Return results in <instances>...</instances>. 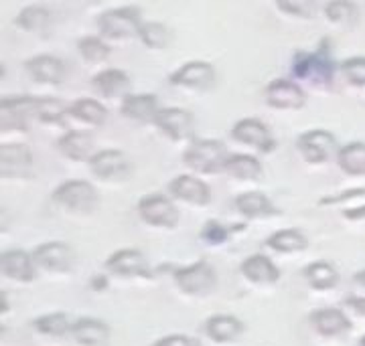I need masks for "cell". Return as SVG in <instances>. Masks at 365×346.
<instances>
[{
    "label": "cell",
    "mask_w": 365,
    "mask_h": 346,
    "mask_svg": "<svg viewBox=\"0 0 365 346\" xmlns=\"http://www.w3.org/2000/svg\"><path fill=\"white\" fill-rule=\"evenodd\" d=\"M232 154H227L225 146L220 140L199 138L187 146L182 154V164L201 177H211L225 170V164Z\"/></svg>",
    "instance_id": "1"
},
{
    "label": "cell",
    "mask_w": 365,
    "mask_h": 346,
    "mask_svg": "<svg viewBox=\"0 0 365 346\" xmlns=\"http://www.w3.org/2000/svg\"><path fill=\"white\" fill-rule=\"evenodd\" d=\"M39 98H4L0 102V134L2 140H13L16 136H25L33 120H37Z\"/></svg>",
    "instance_id": "2"
},
{
    "label": "cell",
    "mask_w": 365,
    "mask_h": 346,
    "mask_svg": "<svg viewBox=\"0 0 365 346\" xmlns=\"http://www.w3.org/2000/svg\"><path fill=\"white\" fill-rule=\"evenodd\" d=\"M143 25L138 9L132 6L106 11L98 19L100 38L106 43H128L132 38H138Z\"/></svg>",
    "instance_id": "3"
},
{
    "label": "cell",
    "mask_w": 365,
    "mask_h": 346,
    "mask_svg": "<svg viewBox=\"0 0 365 346\" xmlns=\"http://www.w3.org/2000/svg\"><path fill=\"white\" fill-rule=\"evenodd\" d=\"M333 59L323 45L314 53H297L292 59V73L317 90H325L333 81Z\"/></svg>",
    "instance_id": "4"
},
{
    "label": "cell",
    "mask_w": 365,
    "mask_h": 346,
    "mask_svg": "<svg viewBox=\"0 0 365 346\" xmlns=\"http://www.w3.org/2000/svg\"><path fill=\"white\" fill-rule=\"evenodd\" d=\"M51 201L69 215H90L98 205V191L86 180H67L53 191Z\"/></svg>",
    "instance_id": "5"
},
{
    "label": "cell",
    "mask_w": 365,
    "mask_h": 346,
    "mask_svg": "<svg viewBox=\"0 0 365 346\" xmlns=\"http://www.w3.org/2000/svg\"><path fill=\"white\" fill-rule=\"evenodd\" d=\"M179 294L185 298H207L217 290V276L215 269L207 261H197L187 268H181L173 276Z\"/></svg>",
    "instance_id": "6"
},
{
    "label": "cell",
    "mask_w": 365,
    "mask_h": 346,
    "mask_svg": "<svg viewBox=\"0 0 365 346\" xmlns=\"http://www.w3.org/2000/svg\"><path fill=\"white\" fill-rule=\"evenodd\" d=\"M138 217L153 229L170 231L179 225V211L165 194H146L138 201Z\"/></svg>",
    "instance_id": "7"
},
{
    "label": "cell",
    "mask_w": 365,
    "mask_h": 346,
    "mask_svg": "<svg viewBox=\"0 0 365 346\" xmlns=\"http://www.w3.org/2000/svg\"><path fill=\"white\" fill-rule=\"evenodd\" d=\"M169 83L179 90H189L195 93H205L211 91L217 83V73L213 65L205 61H191V63L179 67L173 75L169 77Z\"/></svg>",
    "instance_id": "8"
},
{
    "label": "cell",
    "mask_w": 365,
    "mask_h": 346,
    "mask_svg": "<svg viewBox=\"0 0 365 346\" xmlns=\"http://www.w3.org/2000/svg\"><path fill=\"white\" fill-rule=\"evenodd\" d=\"M155 126L170 142H177V144L187 142V144H191V142L197 140L193 115L181 110V108H163L158 112L157 120H155Z\"/></svg>",
    "instance_id": "9"
},
{
    "label": "cell",
    "mask_w": 365,
    "mask_h": 346,
    "mask_svg": "<svg viewBox=\"0 0 365 346\" xmlns=\"http://www.w3.org/2000/svg\"><path fill=\"white\" fill-rule=\"evenodd\" d=\"M297 150L307 164L319 167V164L329 162L331 156H335L337 140L327 130H311V132H304L297 140Z\"/></svg>",
    "instance_id": "10"
},
{
    "label": "cell",
    "mask_w": 365,
    "mask_h": 346,
    "mask_svg": "<svg viewBox=\"0 0 365 346\" xmlns=\"http://www.w3.org/2000/svg\"><path fill=\"white\" fill-rule=\"evenodd\" d=\"M106 271L120 280H150V266L138 249H120L106 259Z\"/></svg>",
    "instance_id": "11"
},
{
    "label": "cell",
    "mask_w": 365,
    "mask_h": 346,
    "mask_svg": "<svg viewBox=\"0 0 365 346\" xmlns=\"http://www.w3.org/2000/svg\"><path fill=\"white\" fill-rule=\"evenodd\" d=\"M33 261H35V268L49 276H67L73 269L76 257L69 245L53 241V243L39 245L33 251Z\"/></svg>",
    "instance_id": "12"
},
{
    "label": "cell",
    "mask_w": 365,
    "mask_h": 346,
    "mask_svg": "<svg viewBox=\"0 0 365 346\" xmlns=\"http://www.w3.org/2000/svg\"><path fill=\"white\" fill-rule=\"evenodd\" d=\"M91 174L102 182H122L132 174V167L122 150L108 148L102 152H96L90 160Z\"/></svg>",
    "instance_id": "13"
},
{
    "label": "cell",
    "mask_w": 365,
    "mask_h": 346,
    "mask_svg": "<svg viewBox=\"0 0 365 346\" xmlns=\"http://www.w3.org/2000/svg\"><path fill=\"white\" fill-rule=\"evenodd\" d=\"M35 158L23 142H2L0 146V172L2 179H25L33 172Z\"/></svg>",
    "instance_id": "14"
},
{
    "label": "cell",
    "mask_w": 365,
    "mask_h": 346,
    "mask_svg": "<svg viewBox=\"0 0 365 346\" xmlns=\"http://www.w3.org/2000/svg\"><path fill=\"white\" fill-rule=\"evenodd\" d=\"M232 140H235L240 146H246L252 148L258 154H270L276 146L270 130L262 124L260 120H254V117H246V120H240L232 128Z\"/></svg>",
    "instance_id": "15"
},
{
    "label": "cell",
    "mask_w": 365,
    "mask_h": 346,
    "mask_svg": "<svg viewBox=\"0 0 365 346\" xmlns=\"http://www.w3.org/2000/svg\"><path fill=\"white\" fill-rule=\"evenodd\" d=\"M266 103L274 108V110H284V112H292V110H300L307 95L300 85L288 79H276L272 83H268V88L264 91Z\"/></svg>",
    "instance_id": "16"
},
{
    "label": "cell",
    "mask_w": 365,
    "mask_h": 346,
    "mask_svg": "<svg viewBox=\"0 0 365 346\" xmlns=\"http://www.w3.org/2000/svg\"><path fill=\"white\" fill-rule=\"evenodd\" d=\"M169 192L175 201L191 206H207L211 201V191L207 184L191 174H181L170 180Z\"/></svg>",
    "instance_id": "17"
},
{
    "label": "cell",
    "mask_w": 365,
    "mask_h": 346,
    "mask_svg": "<svg viewBox=\"0 0 365 346\" xmlns=\"http://www.w3.org/2000/svg\"><path fill=\"white\" fill-rule=\"evenodd\" d=\"M25 71L26 75L31 77V81L45 88H55L66 79V67L61 63V59L53 55H37L29 59L25 63Z\"/></svg>",
    "instance_id": "18"
},
{
    "label": "cell",
    "mask_w": 365,
    "mask_h": 346,
    "mask_svg": "<svg viewBox=\"0 0 365 346\" xmlns=\"http://www.w3.org/2000/svg\"><path fill=\"white\" fill-rule=\"evenodd\" d=\"M0 269H2V276L6 280L16 283H31L37 278V268H35L33 256H29L25 251H19V249H11V251L2 253Z\"/></svg>",
    "instance_id": "19"
},
{
    "label": "cell",
    "mask_w": 365,
    "mask_h": 346,
    "mask_svg": "<svg viewBox=\"0 0 365 346\" xmlns=\"http://www.w3.org/2000/svg\"><path fill=\"white\" fill-rule=\"evenodd\" d=\"M311 328L321 338H339L351 330V322L337 308H323L311 314Z\"/></svg>",
    "instance_id": "20"
},
{
    "label": "cell",
    "mask_w": 365,
    "mask_h": 346,
    "mask_svg": "<svg viewBox=\"0 0 365 346\" xmlns=\"http://www.w3.org/2000/svg\"><path fill=\"white\" fill-rule=\"evenodd\" d=\"M120 112L130 122L155 126L160 108H158L157 95L153 93H130L124 102H120Z\"/></svg>",
    "instance_id": "21"
},
{
    "label": "cell",
    "mask_w": 365,
    "mask_h": 346,
    "mask_svg": "<svg viewBox=\"0 0 365 346\" xmlns=\"http://www.w3.org/2000/svg\"><path fill=\"white\" fill-rule=\"evenodd\" d=\"M91 88L106 100H120L124 102L130 95V77L120 69H106L91 79Z\"/></svg>",
    "instance_id": "22"
},
{
    "label": "cell",
    "mask_w": 365,
    "mask_h": 346,
    "mask_svg": "<svg viewBox=\"0 0 365 346\" xmlns=\"http://www.w3.org/2000/svg\"><path fill=\"white\" fill-rule=\"evenodd\" d=\"M235 209L246 221H258V219H270L280 215V211L272 205V201L258 191L237 194L235 196Z\"/></svg>",
    "instance_id": "23"
},
{
    "label": "cell",
    "mask_w": 365,
    "mask_h": 346,
    "mask_svg": "<svg viewBox=\"0 0 365 346\" xmlns=\"http://www.w3.org/2000/svg\"><path fill=\"white\" fill-rule=\"evenodd\" d=\"M69 338L76 346H110V328L96 318H79L73 322Z\"/></svg>",
    "instance_id": "24"
},
{
    "label": "cell",
    "mask_w": 365,
    "mask_h": 346,
    "mask_svg": "<svg viewBox=\"0 0 365 346\" xmlns=\"http://www.w3.org/2000/svg\"><path fill=\"white\" fill-rule=\"evenodd\" d=\"M57 150L61 156H66L71 162H88L96 156L93 152V140L90 134L79 132V130H69L59 140H57Z\"/></svg>",
    "instance_id": "25"
},
{
    "label": "cell",
    "mask_w": 365,
    "mask_h": 346,
    "mask_svg": "<svg viewBox=\"0 0 365 346\" xmlns=\"http://www.w3.org/2000/svg\"><path fill=\"white\" fill-rule=\"evenodd\" d=\"M240 273L242 278L252 285H274L280 280V269L274 266L272 261L266 256H252L248 257L242 266H240Z\"/></svg>",
    "instance_id": "26"
},
{
    "label": "cell",
    "mask_w": 365,
    "mask_h": 346,
    "mask_svg": "<svg viewBox=\"0 0 365 346\" xmlns=\"http://www.w3.org/2000/svg\"><path fill=\"white\" fill-rule=\"evenodd\" d=\"M223 172L227 174L230 180L242 182V184H256L264 177L260 160L254 156H248V154H232Z\"/></svg>",
    "instance_id": "27"
},
{
    "label": "cell",
    "mask_w": 365,
    "mask_h": 346,
    "mask_svg": "<svg viewBox=\"0 0 365 346\" xmlns=\"http://www.w3.org/2000/svg\"><path fill=\"white\" fill-rule=\"evenodd\" d=\"M244 332V324L235 316L217 314L205 322V334L213 345H232Z\"/></svg>",
    "instance_id": "28"
},
{
    "label": "cell",
    "mask_w": 365,
    "mask_h": 346,
    "mask_svg": "<svg viewBox=\"0 0 365 346\" xmlns=\"http://www.w3.org/2000/svg\"><path fill=\"white\" fill-rule=\"evenodd\" d=\"M67 117L88 126V128H100V126H104L106 120H108V110L98 100L81 98V100L69 105Z\"/></svg>",
    "instance_id": "29"
},
{
    "label": "cell",
    "mask_w": 365,
    "mask_h": 346,
    "mask_svg": "<svg viewBox=\"0 0 365 346\" xmlns=\"http://www.w3.org/2000/svg\"><path fill=\"white\" fill-rule=\"evenodd\" d=\"M266 247L276 251V253L292 256V253H302L309 247V239L299 229H282L276 231V233H272L268 237Z\"/></svg>",
    "instance_id": "30"
},
{
    "label": "cell",
    "mask_w": 365,
    "mask_h": 346,
    "mask_svg": "<svg viewBox=\"0 0 365 346\" xmlns=\"http://www.w3.org/2000/svg\"><path fill=\"white\" fill-rule=\"evenodd\" d=\"M71 322L63 312H53L39 316L37 320H33V330L43 336V338H51V340H61L71 336Z\"/></svg>",
    "instance_id": "31"
},
{
    "label": "cell",
    "mask_w": 365,
    "mask_h": 346,
    "mask_svg": "<svg viewBox=\"0 0 365 346\" xmlns=\"http://www.w3.org/2000/svg\"><path fill=\"white\" fill-rule=\"evenodd\" d=\"M304 280L317 292H329L339 282V273L327 261H314L304 269Z\"/></svg>",
    "instance_id": "32"
},
{
    "label": "cell",
    "mask_w": 365,
    "mask_h": 346,
    "mask_svg": "<svg viewBox=\"0 0 365 346\" xmlns=\"http://www.w3.org/2000/svg\"><path fill=\"white\" fill-rule=\"evenodd\" d=\"M51 25V13L45 9V6H26L23 9L19 16L14 19V26L19 31H25L31 35H37V33H45Z\"/></svg>",
    "instance_id": "33"
},
{
    "label": "cell",
    "mask_w": 365,
    "mask_h": 346,
    "mask_svg": "<svg viewBox=\"0 0 365 346\" xmlns=\"http://www.w3.org/2000/svg\"><path fill=\"white\" fill-rule=\"evenodd\" d=\"M337 162L343 172L351 177H364L365 174V144H349L337 154Z\"/></svg>",
    "instance_id": "34"
},
{
    "label": "cell",
    "mask_w": 365,
    "mask_h": 346,
    "mask_svg": "<svg viewBox=\"0 0 365 346\" xmlns=\"http://www.w3.org/2000/svg\"><path fill=\"white\" fill-rule=\"evenodd\" d=\"M140 43L150 51H163L173 41V33L163 23H144L140 28Z\"/></svg>",
    "instance_id": "35"
},
{
    "label": "cell",
    "mask_w": 365,
    "mask_h": 346,
    "mask_svg": "<svg viewBox=\"0 0 365 346\" xmlns=\"http://www.w3.org/2000/svg\"><path fill=\"white\" fill-rule=\"evenodd\" d=\"M78 51L86 63L102 65L110 57V45L100 37H86L78 43Z\"/></svg>",
    "instance_id": "36"
},
{
    "label": "cell",
    "mask_w": 365,
    "mask_h": 346,
    "mask_svg": "<svg viewBox=\"0 0 365 346\" xmlns=\"http://www.w3.org/2000/svg\"><path fill=\"white\" fill-rule=\"evenodd\" d=\"M325 16L331 23H335V25H351L353 21H355V16H357V11H355V6H353L351 2L337 0V2L327 4Z\"/></svg>",
    "instance_id": "37"
},
{
    "label": "cell",
    "mask_w": 365,
    "mask_h": 346,
    "mask_svg": "<svg viewBox=\"0 0 365 346\" xmlns=\"http://www.w3.org/2000/svg\"><path fill=\"white\" fill-rule=\"evenodd\" d=\"M343 75L347 79V83L357 88V90H365V59L364 57H353L349 61L343 63Z\"/></svg>",
    "instance_id": "38"
},
{
    "label": "cell",
    "mask_w": 365,
    "mask_h": 346,
    "mask_svg": "<svg viewBox=\"0 0 365 346\" xmlns=\"http://www.w3.org/2000/svg\"><path fill=\"white\" fill-rule=\"evenodd\" d=\"M230 233H234V231L223 227L220 221H207L205 227L201 229V241H205L211 247H220L230 239Z\"/></svg>",
    "instance_id": "39"
},
{
    "label": "cell",
    "mask_w": 365,
    "mask_h": 346,
    "mask_svg": "<svg viewBox=\"0 0 365 346\" xmlns=\"http://www.w3.org/2000/svg\"><path fill=\"white\" fill-rule=\"evenodd\" d=\"M276 9L280 13L297 16V19H313L314 4L313 2H292V0H280L276 2Z\"/></svg>",
    "instance_id": "40"
},
{
    "label": "cell",
    "mask_w": 365,
    "mask_h": 346,
    "mask_svg": "<svg viewBox=\"0 0 365 346\" xmlns=\"http://www.w3.org/2000/svg\"><path fill=\"white\" fill-rule=\"evenodd\" d=\"M153 346H201L197 342L195 338L191 336H185V334H170V336H165L157 340Z\"/></svg>",
    "instance_id": "41"
},
{
    "label": "cell",
    "mask_w": 365,
    "mask_h": 346,
    "mask_svg": "<svg viewBox=\"0 0 365 346\" xmlns=\"http://www.w3.org/2000/svg\"><path fill=\"white\" fill-rule=\"evenodd\" d=\"M365 191H349V192H341L337 196H329V199H323L321 205H333V203H343V201H351L355 196H364Z\"/></svg>",
    "instance_id": "42"
},
{
    "label": "cell",
    "mask_w": 365,
    "mask_h": 346,
    "mask_svg": "<svg viewBox=\"0 0 365 346\" xmlns=\"http://www.w3.org/2000/svg\"><path fill=\"white\" fill-rule=\"evenodd\" d=\"M345 306L349 308L353 314H357V316H365V300L364 298H347V300H345Z\"/></svg>",
    "instance_id": "43"
},
{
    "label": "cell",
    "mask_w": 365,
    "mask_h": 346,
    "mask_svg": "<svg viewBox=\"0 0 365 346\" xmlns=\"http://www.w3.org/2000/svg\"><path fill=\"white\" fill-rule=\"evenodd\" d=\"M90 285L93 292H106V290H108V276H102V273L93 276Z\"/></svg>",
    "instance_id": "44"
},
{
    "label": "cell",
    "mask_w": 365,
    "mask_h": 346,
    "mask_svg": "<svg viewBox=\"0 0 365 346\" xmlns=\"http://www.w3.org/2000/svg\"><path fill=\"white\" fill-rule=\"evenodd\" d=\"M0 302H2V304H0V314H2V318H4V314L9 312V300H6V294H4V292L0 294Z\"/></svg>",
    "instance_id": "45"
},
{
    "label": "cell",
    "mask_w": 365,
    "mask_h": 346,
    "mask_svg": "<svg viewBox=\"0 0 365 346\" xmlns=\"http://www.w3.org/2000/svg\"><path fill=\"white\" fill-rule=\"evenodd\" d=\"M353 280H355V283H357L359 288H364V290H365V269H364V271H359V273H357V276H355Z\"/></svg>",
    "instance_id": "46"
},
{
    "label": "cell",
    "mask_w": 365,
    "mask_h": 346,
    "mask_svg": "<svg viewBox=\"0 0 365 346\" xmlns=\"http://www.w3.org/2000/svg\"><path fill=\"white\" fill-rule=\"evenodd\" d=\"M359 346H365V338H361V342H359Z\"/></svg>",
    "instance_id": "47"
}]
</instances>
